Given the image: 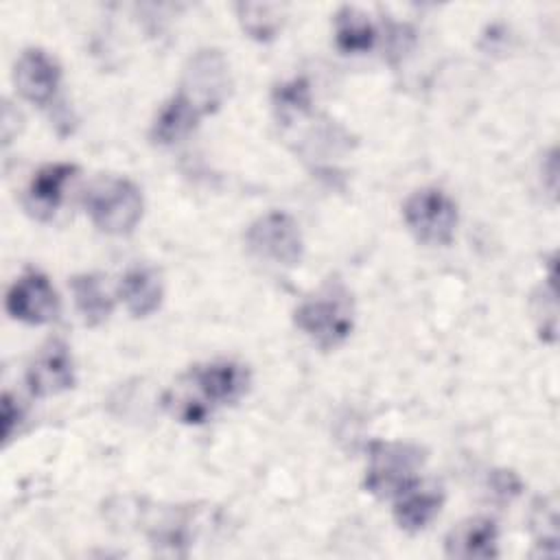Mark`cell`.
<instances>
[{
  "instance_id": "cell-3",
  "label": "cell",
  "mask_w": 560,
  "mask_h": 560,
  "mask_svg": "<svg viewBox=\"0 0 560 560\" xmlns=\"http://www.w3.org/2000/svg\"><path fill=\"white\" fill-rule=\"evenodd\" d=\"M83 206L92 223L114 236L133 232L142 217L140 188L127 177L103 175L94 179L83 195Z\"/></svg>"
},
{
  "instance_id": "cell-11",
  "label": "cell",
  "mask_w": 560,
  "mask_h": 560,
  "mask_svg": "<svg viewBox=\"0 0 560 560\" xmlns=\"http://www.w3.org/2000/svg\"><path fill=\"white\" fill-rule=\"evenodd\" d=\"M394 499V518L398 527L413 534L424 529L440 514L444 492L433 481H413Z\"/></svg>"
},
{
  "instance_id": "cell-18",
  "label": "cell",
  "mask_w": 560,
  "mask_h": 560,
  "mask_svg": "<svg viewBox=\"0 0 560 560\" xmlns=\"http://www.w3.org/2000/svg\"><path fill=\"white\" fill-rule=\"evenodd\" d=\"M236 13L243 31L258 42L273 39L282 26V7L276 2H238Z\"/></svg>"
},
{
  "instance_id": "cell-20",
  "label": "cell",
  "mask_w": 560,
  "mask_h": 560,
  "mask_svg": "<svg viewBox=\"0 0 560 560\" xmlns=\"http://www.w3.org/2000/svg\"><path fill=\"white\" fill-rule=\"evenodd\" d=\"M22 418H24L22 407L13 400V396L9 392H4L2 394V442L4 444H9V440L13 438Z\"/></svg>"
},
{
  "instance_id": "cell-4",
  "label": "cell",
  "mask_w": 560,
  "mask_h": 560,
  "mask_svg": "<svg viewBox=\"0 0 560 560\" xmlns=\"http://www.w3.org/2000/svg\"><path fill=\"white\" fill-rule=\"evenodd\" d=\"M424 453L407 442H374L370 448V466L365 470V488L374 497L394 499L418 481Z\"/></svg>"
},
{
  "instance_id": "cell-16",
  "label": "cell",
  "mask_w": 560,
  "mask_h": 560,
  "mask_svg": "<svg viewBox=\"0 0 560 560\" xmlns=\"http://www.w3.org/2000/svg\"><path fill=\"white\" fill-rule=\"evenodd\" d=\"M376 28L368 13L357 7H341L335 15V42L343 52H368L374 46Z\"/></svg>"
},
{
  "instance_id": "cell-13",
  "label": "cell",
  "mask_w": 560,
  "mask_h": 560,
  "mask_svg": "<svg viewBox=\"0 0 560 560\" xmlns=\"http://www.w3.org/2000/svg\"><path fill=\"white\" fill-rule=\"evenodd\" d=\"M74 173L77 166L68 162H57L39 168L26 188L28 212L37 219L52 217L63 199V188Z\"/></svg>"
},
{
  "instance_id": "cell-6",
  "label": "cell",
  "mask_w": 560,
  "mask_h": 560,
  "mask_svg": "<svg viewBox=\"0 0 560 560\" xmlns=\"http://www.w3.org/2000/svg\"><path fill=\"white\" fill-rule=\"evenodd\" d=\"M409 232L427 245H448L457 228V206L440 188H420L402 206Z\"/></svg>"
},
{
  "instance_id": "cell-21",
  "label": "cell",
  "mask_w": 560,
  "mask_h": 560,
  "mask_svg": "<svg viewBox=\"0 0 560 560\" xmlns=\"http://www.w3.org/2000/svg\"><path fill=\"white\" fill-rule=\"evenodd\" d=\"M492 488L499 494H516L518 492V481L510 470H499L492 475Z\"/></svg>"
},
{
  "instance_id": "cell-8",
  "label": "cell",
  "mask_w": 560,
  "mask_h": 560,
  "mask_svg": "<svg viewBox=\"0 0 560 560\" xmlns=\"http://www.w3.org/2000/svg\"><path fill=\"white\" fill-rule=\"evenodd\" d=\"M7 313L24 324L42 326L59 315V298L50 280L39 271H26L20 276L4 300Z\"/></svg>"
},
{
  "instance_id": "cell-17",
  "label": "cell",
  "mask_w": 560,
  "mask_h": 560,
  "mask_svg": "<svg viewBox=\"0 0 560 560\" xmlns=\"http://www.w3.org/2000/svg\"><path fill=\"white\" fill-rule=\"evenodd\" d=\"M72 295H74L77 311L81 313V317L88 326H98L109 317L114 302H112L109 293L105 291L98 276H94V273L74 276L72 278Z\"/></svg>"
},
{
  "instance_id": "cell-1",
  "label": "cell",
  "mask_w": 560,
  "mask_h": 560,
  "mask_svg": "<svg viewBox=\"0 0 560 560\" xmlns=\"http://www.w3.org/2000/svg\"><path fill=\"white\" fill-rule=\"evenodd\" d=\"M186 389L168 398L173 416L182 422L199 424L214 407L238 402L249 389V370L234 361H212L195 365L184 376Z\"/></svg>"
},
{
  "instance_id": "cell-5",
  "label": "cell",
  "mask_w": 560,
  "mask_h": 560,
  "mask_svg": "<svg viewBox=\"0 0 560 560\" xmlns=\"http://www.w3.org/2000/svg\"><path fill=\"white\" fill-rule=\"evenodd\" d=\"M245 245L258 260L295 267L302 260L304 241L298 221L280 210L258 217L245 230Z\"/></svg>"
},
{
  "instance_id": "cell-7",
  "label": "cell",
  "mask_w": 560,
  "mask_h": 560,
  "mask_svg": "<svg viewBox=\"0 0 560 560\" xmlns=\"http://www.w3.org/2000/svg\"><path fill=\"white\" fill-rule=\"evenodd\" d=\"M230 66L221 50H197L186 68L179 85V94L190 101L201 116L217 112L230 94Z\"/></svg>"
},
{
  "instance_id": "cell-15",
  "label": "cell",
  "mask_w": 560,
  "mask_h": 560,
  "mask_svg": "<svg viewBox=\"0 0 560 560\" xmlns=\"http://www.w3.org/2000/svg\"><path fill=\"white\" fill-rule=\"evenodd\" d=\"M199 120H201L199 109L177 92L158 112L151 127V138L158 144H173L186 138L197 127Z\"/></svg>"
},
{
  "instance_id": "cell-12",
  "label": "cell",
  "mask_w": 560,
  "mask_h": 560,
  "mask_svg": "<svg viewBox=\"0 0 560 560\" xmlns=\"http://www.w3.org/2000/svg\"><path fill=\"white\" fill-rule=\"evenodd\" d=\"M497 523L486 516H475L457 523L446 540V556L451 558H494L497 556Z\"/></svg>"
},
{
  "instance_id": "cell-14",
  "label": "cell",
  "mask_w": 560,
  "mask_h": 560,
  "mask_svg": "<svg viewBox=\"0 0 560 560\" xmlns=\"http://www.w3.org/2000/svg\"><path fill=\"white\" fill-rule=\"evenodd\" d=\"M118 293L133 317H149L160 308L164 287L160 273L153 267L138 265L122 276Z\"/></svg>"
},
{
  "instance_id": "cell-10",
  "label": "cell",
  "mask_w": 560,
  "mask_h": 560,
  "mask_svg": "<svg viewBox=\"0 0 560 560\" xmlns=\"http://www.w3.org/2000/svg\"><path fill=\"white\" fill-rule=\"evenodd\" d=\"M61 81L57 61L42 48H28L20 55L13 68V83L22 98L35 105H48Z\"/></svg>"
},
{
  "instance_id": "cell-9",
  "label": "cell",
  "mask_w": 560,
  "mask_h": 560,
  "mask_svg": "<svg viewBox=\"0 0 560 560\" xmlns=\"http://www.w3.org/2000/svg\"><path fill=\"white\" fill-rule=\"evenodd\" d=\"M26 385L35 396H55L74 385L70 348L61 339H48L26 368Z\"/></svg>"
},
{
  "instance_id": "cell-2",
  "label": "cell",
  "mask_w": 560,
  "mask_h": 560,
  "mask_svg": "<svg viewBox=\"0 0 560 560\" xmlns=\"http://www.w3.org/2000/svg\"><path fill=\"white\" fill-rule=\"evenodd\" d=\"M295 326L322 350L339 348L354 328V302L341 282H328L293 313Z\"/></svg>"
},
{
  "instance_id": "cell-19",
  "label": "cell",
  "mask_w": 560,
  "mask_h": 560,
  "mask_svg": "<svg viewBox=\"0 0 560 560\" xmlns=\"http://www.w3.org/2000/svg\"><path fill=\"white\" fill-rule=\"evenodd\" d=\"M273 109L282 127H291L311 112V88L304 79H291L273 90Z\"/></svg>"
}]
</instances>
